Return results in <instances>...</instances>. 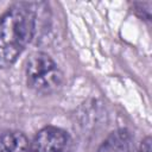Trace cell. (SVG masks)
I'll use <instances>...</instances> for the list:
<instances>
[{
	"instance_id": "cell-1",
	"label": "cell",
	"mask_w": 152,
	"mask_h": 152,
	"mask_svg": "<svg viewBox=\"0 0 152 152\" xmlns=\"http://www.w3.org/2000/svg\"><path fill=\"white\" fill-rule=\"evenodd\" d=\"M32 4L19 2L0 17V68L12 66L30 43L36 26Z\"/></svg>"
},
{
	"instance_id": "cell-2",
	"label": "cell",
	"mask_w": 152,
	"mask_h": 152,
	"mask_svg": "<svg viewBox=\"0 0 152 152\" xmlns=\"http://www.w3.org/2000/svg\"><path fill=\"white\" fill-rule=\"evenodd\" d=\"M26 81L39 94L56 93L63 82V74L56 62L45 52L32 53L26 62Z\"/></svg>"
},
{
	"instance_id": "cell-3",
	"label": "cell",
	"mask_w": 152,
	"mask_h": 152,
	"mask_svg": "<svg viewBox=\"0 0 152 152\" xmlns=\"http://www.w3.org/2000/svg\"><path fill=\"white\" fill-rule=\"evenodd\" d=\"M30 152H74V145L68 132L59 127L46 126L36 134Z\"/></svg>"
},
{
	"instance_id": "cell-4",
	"label": "cell",
	"mask_w": 152,
	"mask_h": 152,
	"mask_svg": "<svg viewBox=\"0 0 152 152\" xmlns=\"http://www.w3.org/2000/svg\"><path fill=\"white\" fill-rule=\"evenodd\" d=\"M132 138L128 131L118 129L112 132L101 144L97 152H131Z\"/></svg>"
},
{
	"instance_id": "cell-5",
	"label": "cell",
	"mask_w": 152,
	"mask_h": 152,
	"mask_svg": "<svg viewBox=\"0 0 152 152\" xmlns=\"http://www.w3.org/2000/svg\"><path fill=\"white\" fill-rule=\"evenodd\" d=\"M0 152H30V144L26 135L19 131L1 132Z\"/></svg>"
},
{
	"instance_id": "cell-6",
	"label": "cell",
	"mask_w": 152,
	"mask_h": 152,
	"mask_svg": "<svg viewBox=\"0 0 152 152\" xmlns=\"http://www.w3.org/2000/svg\"><path fill=\"white\" fill-rule=\"evenodd\" d=\"M139 152H151V139H150V137H147V138L142 141Z\"/></svg>"
}]
</instances>
